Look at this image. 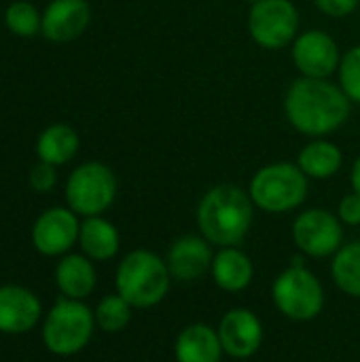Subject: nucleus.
Returning <instances> with one entry per match:
<instances>
[{
	"label": "nucleus",
	"instance_id": "c85d7f7f",
	"mask_svg": "<svg viewBox=\"0 0 360 362\" xmlns=\"http://www.w3.org/2000/svg\"><path fill=\"white\" fill-rule=\"evenodd\" d=\"M350 185H352V191H356L360 195V155L356 157V161L352 163V170H350Z\"/></svg>",
	"mask_w": 360,
	"mask_h": 362
},
{
	"label": "nucleus",
	"instance_id": "423d86ee",
	"mask_svg": "<svg viewBox=\"0 0 360 362\" xmlns=\"http://www.w3.org/2000/svg\"><path fill=\"white\" fill-rule=\"evenodd\" d=\"M272 299L282 316L295 322H308L323 312L325 288L318 276L308 267L291 265L274 280Z\"/></svg>",
	"mask_w": 360,
	"mask_h": 362
},
{
	"label": "nucleus",
	"instance_id": "f03ea898",
	"mask_svg": "<svg viewBox=\"0 0 360 362\" xmlns=\"http://www.w3.org/2000/svg\"><path fill=\"white\" fill-rule=\"evenodd\" d=\"M255 204L250 193L238 185H214L204 193L197 206L199 233L212 246H240L255 221Z\"/></svg>",
	"mask_w": 360,
	"mask_h": 362
},
{
	"label": "nucleus",
	"instance_id": "20e7f679",
	"mask_svg": "<svg viewBox=\"0 0 360 362\" xmlns=\"http://www.w3.org/2000/svg\"><path fill=\"white\" fill-rule=\"evenodd\" d=\"M310 178L297 163L276 161L257 170L250 178L248 193L252 204L269 214H284L297 210L308 199Z\"/></svg>",
	"mask_w": 360,
	"mask_h": 362
},
{
	"label": "nucleus",
	"instance_id": "6e6552de",
	"mask_svg": "<svg viewBox=\"0 0 360 362\" xmlns=\"http://www.w3.org/2000/svg\"><path fill=\"white\" fill-rule=\"evenodd\" d=\"M301 17L293 0H257L248 11V34L267 51H278L295 42Z\"/></svg>",
	"mask_w": 360,
	"mask_h": 362
},
{
	"label": "nucleus",
	"instance_id": "aec40b11",
	"mask_svg": "<svg viewBox=\"0 0 360 362\" xmlns=\"http://www.w3.org/2000/svg\"><path fill=\"white\" fill-rule=\"evenodd\" d=\"M79 244L85 257L91 261H108L119 252V231L112 223H108L102 216H87L81 223L79 231Z\"/></svg>",
	"mask_w": 360,
	"mask_h": 362
},
{
	"label": "nucleus",
	"instance_id": "7ed1b4c3",
	"mask_svg": "<svg viewBox=\"0 0 360 362\" xmlns=\"http://www.w3.org/2000/svg\"><path fill=\"white\" fill-rule=\"evenodd\" d=\"M117 293L138 310L161 303L170 291L172 274L166 259L151 250H132L123 257L115 276Z\"/></svg>",
	"mask_w": 360,
	"mask_h": 362
},
{
	"label": "nucleus",
	"instance_id": "9d476101",
	"mask_svg": "<svg viewBox=\"0 0 360 362\" xmlns=\"http://www.w3.org/2000/svg\"><path fill=\"white\" fill-rule=\"evenodd\" d=\"M291 55L299 74L308 78H329L337 72L342 62V51L335 38L318 28L299 32L291 47Z\"/></svg>",
	"mask_w": 360,
	"mask_h": 362
},
{
	"label": "nucleus",
	"instance_id": "bb28decb",
	"mask_svg": "<svg viewBox=\"0 0 360 362\" xmlns=\"http://www.w3.org/2000/svg\"><path fill=\"white\" fill-rule=\"evenodd\" d=\"M320 13L333 19H344L350 17L360 6V0H314Z\"/></svg>",
	"mask_w": 360,
	"mask_h": 362
},
{
	"label": "nucleus",
	"instance_id": "a878e982",
	"mask_svg": "<svg viewBox=\"0 0 360 362\" xmlns=\"http://www.w3.org/2000/svg\"><path fill=\"white\" fill-rule=\"evenodd\" d=\"M57 174H55V165L40 161L38 165L32 168L30 172V185L38 191V193H47L55 187Z\"/></svg>",
	"mask_w": 360,
	"mask_h": 362
},
{
	"label": "nucleus",
	"instance_id": "6ab92c4d",
	"mask_svg": "<svg viewBox=\"0 0 360 362\" xmlns=\"http://www.w3.org/2000/svg\"><path fill=\"white\" fill-rule=\"evenodd\" d=\"M297 165L308 178H333L344 165L342 148L327 138H312L297 155Z\"/></svg>",
	"mask_w": 360,
	"mask_h": 362
},
{
	"label": "nucleus",
	"instance_id": "a211bd4d",
	"mask_svg": "<svg viewBox=\"0 0 360 362\" xmlns=\"http://www.w3.org/2000/svg\"><path fill=\"white\" fill-rule=\"evenodd\" d=\"M95 269L89 257L68 255L55 267V282L64 297L83 301L95 288Z\"/></svg>",
	"mask_w": 360,
	"mask_h": 362
},
{
	"label": "nucleus",
	"instance_id": "f8f14e48",
	"mask_svg": "<svg viewBox=\"0 0 360 362\" xmlns=\"http://www.w3.org/2000/svg\"><path fill=\"white\" fill-rule=\"evenodd\" d=\"M219 337L223 352L231 358H250L263 344V325L246 308L229 310L219 322Z\"/></svg>",
	"mask_w": 360,
	"mask_h": 362
},
{
	"label": "nucleus",
	"instance_id": "2eb2a0df",
	"mask_svg": "<svg viewBox=\"0 0 360 362\" xmlns=\"http://www.w3.org/2000/svg\"><path fill=\"white\" fill-rule=\"evenodd\" d=\"M40 301L34 293L21 286L0 288V333L21 335L34 329L40 318Z\"/></svg>",
	"mask_w": 360,
	"mask_h": 362
},
{
	"label": "nucleus",
	"instance_id": "dca6fc26",
	"mask_svg": "<svg viewBox=\"0 0 360 362\" xmlns=\"http://www.w3.org/2000/svg\"><path fill=\"white\" fill-rule=\"evenodd\" d=\"M174 354L176 362H221L225 352L219 331L204 322H195L178 333Z\"/></svg>",
	"mask_w": 360,
	"mask_h": 362
},
{
	"label": "nucleus",
	"instance_id": "1a4fd4ad",
	"mask_svg": "<svg viewBox=\"0 0 360 362\" xmlns=\"http://www.w3.org/2000/svg\"><path fill=\"white\" fill-rule=\"evenodd\" d=\"M337 214L323 210V208H310L303 210L295 223H293V242L295 246L314 259H325L335 255L344 246V229Z\"/></svg>",
	"mask_w": 360,
	"mask_h": 362
},
{
	"label": "nucleus",
	"instance_id": "ddd939ff",
	"mask_svg": "<svg viewBox=\"0 0 360 362\" xmlns=\"http://www.w3.org/2000/svg\"><path fill=\"white\" fill-rule=\"evenodd\" d=\"M214 252L212 244L204 235H182L178 238L166 257L168 269L178 282H195L206 276L212 267Z\"/></svg>",
	"mask_w": 360,
	"mask_h": 362
},
{
	"label": "nucleus",
	"instance_id": "39448f33",
	"mask_svg": "<svg viewBox=\"0 0 360 362\" xmlns=\"http://www.w3.org/2000/svg\"><path fill=\"white\" fill-rule=\"evenodd\" d=\"M95 329L93 312L76 299H59L45 318L42 341L49 352L57 356H72L81 352Z\"/></svg>",
	"mask_w": 360,
	"mask_h": 362
},
{
	"label": "nucleus",
	"instance_id": "9b49d317",
	"mask_svg": "<svg viewBox=\"0 0 360 362\" xmlns=\"http://www.w3.org/2000/svg\"><path fill=\"white\" fill-rule=\"evenodd\" d=\"M79 218L70 208H51L42 212L32 229V242L45 257L66 255L79 242Z\"/></svg>",
	"mask_w": 360,
	"mask_h": 362
},
{
	"label": "nucleus",
	"instance_id": "4468645a",
	"mask_svg": "<svg viewBox=\"0 0 360 362\" xmlns=\"http://www.w3.org/2000/svg\"><path fill=\"white\" fill-rule=\"evenodd\" d=\"M91 8L87 0H51L42 15V34L53 42L76 40L89 25Z\"/></svg>",
	"mask_w": 360,
	"mask_h": 362
},
{
	"label": "nucleus",
	"instance_id": "c756f323",
	"mask_svg": "<svg viewBox=\"0 0 360 362\" xmlns=\"http://www.w3.org/2000/svg\"><path fill=\"white\" fill-rule=\"evenodd\" d=\"M246 2H250V4H255V2H257V0H246Z\"/></svg>",
	"mask_w": 360,
	"mask_h": 362
},
{
	"label": "nucleus",
	"instance_id": "4be33fe9",
	"mask_svg": "<svg viewBox=\"0 0 360 362\" xmlns=\"http://www.w3.org/2000/svg\"><path fill=\"white\" fill-rule=\"evenodd\" d=\"M331 276L342 293L360 299V242H350L333 255Z\"/></svg>",
	"mask_w": 360,
	"mask_h": 362
},
{
	"label": "nucleus",
	"instance_id": "f257e3e1",
	"mask_svg": "<svg viewBox=\"0 0 360 362\" xmlns=\"http://www.w3.org/2000/svg\"><path fill=\"white\" fill-rule=\"evenodd\" d=\"M352 102L329 78L299 76L284 95L286 121L303 136L325 138L337 132L350 117Z\"/></svg>",
	"mask_w": 360,
	"mask_h": 362
},
{
	"label": "nucleus",
	"instance_id": "f3484780",
	"mask_svg": "<svg viewBox=\"0 0 360 362\" xmlns=\"http://www.w3.org/2000/svg\"><path fill=\"white\" fill-rule=\"evenodd\" d=\"M210 272H212L214 284L227 293H240L248 288L255 278V265L250 257L238 246L221 248L214 255Z\"/></svg>",
	"mask_w": 360,
	"mask_h": 362
},
{
	"label": "nucleus",
	"instance_id": "b1692460",
	"mask_svg": "<svg viewBox=\"0 0 360 362\" xmlns=\"http://www.w3.org/2000/svg\"><path fill=\"white\" fill-rule=\"evenodd\" d=\"M4 23L6 28L17 34V36H34L42 30V15L36 11L34 4L25 2V0H19V2H13L6 13H4Z\"/></svg>",
	"mask_w": 360,
	"mask_h": 362
},
{
	"label": "nucleus",
	"instance_id": "0eeeda50",
	"mask_svg": "<svg viewBox=\"0 0 360 362\" xmlns=\"http://www.w3.org/2000/svg\"><path fill=\"white\" fill-rule=\"evenodd\" d=\"M117 197L115 172L100 163L87 161L79 165L66 182V202L72 212L81 216H100Z\"/></svg>",
	"mask_w": 360,
	"mask_h": 362
},
{
	"label": "nucleus",
	"instance_id": "393cba45",
	"mask_svg": "<svg viewBox=\"0 0 360 362\" xmlns=\"http://www.w3.org/2000/svg\"><path fill=\"white\" fill-rule=\"evenodd\" d=\"M339 87L352 104H360V45L350 47L337 68Z\"/></svg>",
	"mask_w": 360,
	"mask_h": 362
},
{
	"label": "nucleus",
	"instance_id": "cd10ccee",
	"mask_svg": "<svg viewBox=\"0 0 360 362\" xmlns=\"http://www.w3.org/2000/svg\"><path fill=\"white\" fill-rule=\"evenodd\" d=\"M337 216L344 225H350V227L360 225V195L356 191L342 197V202L337 206Z\"/></svg>",
	"mask_w": 360,
	"mask_h": 362
},
{
	"label": "nucleus",
	"instance_id": "412c9836",
	"mask_svg": "<svg viewBox=\"0 0 360 362\" xmlns=\"http://www.w3.org/2000/svg\"><path fill=\"white\" fill-rule=\"evenodd\" d=\"M79 146H81L79 134L70 125L57 123V125L47 127L38 136L36 153H38V159L45 163L64 165L70 159H74V155L79 153Z\"/></svg>",
	"mask_w": 360,
	"mask_h": 362
},
{
	"label": "nucleus",
	"instance_id": "5701e85b",
	"mask_svg": "<svg viewBox=\"0 0 360 362\" xmlns=\"http://www.w3.org/2000/svg\"><path fill=\"white\" fill-rule=\"evenodd\" d=\"M132 310L134 308L119 293L117 295H106L98 303V308L93 312L95 327H100L104 333H119V331H123L129 325Z\"/></svg>",
	"mask_w": 360,
	"mask_h": 362
}]
</instances>
